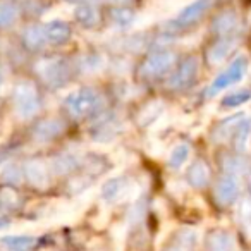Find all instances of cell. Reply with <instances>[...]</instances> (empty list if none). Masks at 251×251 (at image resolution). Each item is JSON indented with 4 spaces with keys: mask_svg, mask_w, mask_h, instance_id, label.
<instances>
[{
    "mask_svg": "<svg viewBox=\"0 0 251 251\" xmlns=\"http://www.w3.org/2000/svg\"><path fill=\"white\" fill-rule=\"evenodd\" d=\"M64 105L74 117H86V115L97 114L103 107V98L91 88H79L67 95Z\"/></svg>",
    "mask_w": 251,
    "mask_h": 251,
    "instance_id": "obj_1",
    "label": "cell"
},
{
    "mask_svg": "<svg viewBox=\"0 0 251 251\" xmlns=\"http://www.w3.org/2000/svg\"><path fill=\"white\" fill-rule=\"evenodd\" d=\"M246 73H248V59L244 55L237 57L222 74H219V76L215 77V81H213L208 90H206V95L213 97V95H217L219 91L239 83V81H243V77L246 76Z\"/></svg>",
    "mask_w": 251,
    "mask_h": 251,
    "instance_id": "obj_2",
    "label": "cell"
},
{
    "mask_svg": "<svg viewBox=\"0 0 251 251\" xmlns=\"http://www.w3.org/2000/svg\"><path fill=\"white\" fill-rule=\"evenodd\" d=\"M38 91L31 83H19L14 90V108L21 119H29L38 112Z\"/></svg>",
    "mask_w": 251,
    "mask_h": 251,
    "instance_id": "obj_3",
    "label": "cell"
},
{
    "mask_svg": "<svg viewBox=\"0 0 251 251\" xmlns=\"http://www.w3.org/2000/svg\"><path fill=\"white\" fill-rule=\"evenodd\" d=\"M38 74L50 86H64L69 77V67L62 59H47L38 64Z\"/></svg>",
    "mask_w": 251,
    "mask_h": 251,
    "instance_id": "obj_4",
    "label": "cell"
},
{
    "mask_svg": "<svg viewBox=\"0 0 251 251\" xmlns=\"http://www.w3.org/2000/svg\"><path fill=\"white\" fill-rule=\"evenodd\" d=\"M213 5V0H195L193 4L186 5L181 12L177 14V18L172 21V26L176 28H188L193 26L195 23H198L200 19L205 16V12Z\"/></svg>",
    "mask_w": 251,
    "mask_h": 251,
    "instance_id": "obj_5",
    "label": "cell"
},
{
    "mask_svg": "<svg viewBox=\"0 0 251 251\" xmlns=\"http://www.w3.org/2000/svg\"><path fill=\"white\" fill-rule=\"evenodd\" d=\"M176 62V55L172 52H157L150 55L141 66V74L145 77H158L165 74Z\"/></svg>",
    "mask_w": 251,
    "mask_h": 251,
    "instance_id": "obj_6",
    "label": "cell"
},
{
    "mask_svg": "<svg viewBox=\"0 0 251 251\" xmlns=\"http://www.w3.org/2000/svg\"><path fill=\"white\" fill-rule=\"evenodd\" d=\"M196 74H198V60L195 57H188V59H184L179 64V67L174 71V74L169 77V88L182 90V88L189 86L195 81Z\"/></svg>",
    "mask_w": 251,
    "mask_h": 251,
    "instance_id": "obj_7",
    "label": "cell"
},
{
    "mask_svg": "<svg viewBox=\"0 0 251 251\" xmlns=\"http://www.w3.org/2000/svg\"><path fill=\"white\" fill-rule=\"evenodd\" d=\"M237 193H239V184H237L236 176L232 174L222 177L215 186V200L222 206L230 205L237 198Z\"/></svg>",
    "mask_w": 251,
    "mask_h": 251,
    "instance_id": "obj_8",
    "label": "cell"
},
{
    "mask_svg": "<svg viewBox=\"0 0 251 251\" xmlns=\"http://www.w3.org/2000/svg\"><path fill=\"white\" fill-rule=\"evenodd\" d=\"M25 176L28 179L29 184H33L35 188H47L49 186V167L45 165V162L42 160H28L25 165Z\"/></svg>",
    "mask_w": 251,
    "mask_h": 251,
    "instance_id": "obj_9",
    "label": "cell"
},
{
    "mask_svg": "<svg viewBox=\"0 0 251 251\" xmlns=\"http://www.w3.org/2000/svg\"><path fill=\"white\" fill-rule=\"evenodd\" d=\"M206 246H208V251H237L236 237L229 230L224 229H217L210 232L208 239H206Z\"/></svg>",
    "mask_w": 251,
    "mask_h": 251,
    "instance_id": "obj_10",
    "label": "cell"
},
{
    "mask_svg": "<svg viewBox=\"0 0 251 251\" xmlns=\"http://www.w3.org/2000/svg\"><path fill=\"white\" fill-rule=\"evenodd\" d=\"M239 26H241V23H239V18H237L236 12L226 11L213 19L212 28L217 35H222L224 38H226V36H232V33H236L237 29H239Z\"/></svg>",
    "mask_w": 251,
    "mask_h": 251,
    "instance_id": "obj_11",
    "label": "cell"
},
{
    "mask_svg": "<svg viewBox=\"0 0 251 251\" xmlns=\"http://www.w3.org/2000/svg\"><path fill=\"white\" fill-rule=\"evenodd\" d=\"M236 43H237V40L234 38V36H226V38H222L220 42H217L215 45H212L208 49V53H206L208 62L212 64V66H219V64H222L224 60L230 55V52L234 50Z\"/></svg>",
    "mask_w": 251,
    "mask_h": 251,
    "instance_id": "obj_12",
    "label": "cell"
},
{
    "mask_svg": "<svg viewBox=\"0 0 251 251\" xmlns=\"http://www.w3.org/2000/svg\"><path fill=\"white\" fill-rule=\"evenodd\" d=\"M64 131V122L60 119H45L35 127V138L38 141H50Z\"/></svg>",
    "mask_w": 251,
    "mask_h": 251,
    "instance_id": "obj_13",
    "label": "cell"
},
{
    "mask_svg": "<svg viewBox=\"0 0 251 251\" xmlns=\"http://www.w3.org/2000/svg\"><path fill=\"white\" fill-rule=\"evenodd\" d=\"M43 31L49 42L55 43V45H62L71 38V28L67 23L64 21H50L43 26Z\"/></svg>",
    "mask_w": 251,
    "mask_h": 251,
    "instance_id": "obj_14",
    "label": "cell"
},
{
    "mask_svg": "<svg viewBox=\"0 0 251 251\" xmlns=\"http://www.w3.org/2000/svg\"><path fill=\"white\" fill-rule=\"evenodd\" d=\"M210 181V169L203 160H195L188 169V182L193 188H205Z\"/></svg>",
    "mask_w": 251,
    "mask_h": 251,
    "instance_id": "obj_15",
    "label": "cell"
},
{
    "mask_svg": "<svg viewBox=\"0 0 251 251\" xmlns=\"http://www.w3.org/2000/svg\"><path fill=\"white\" fill-rule=\"evenodd\" d=\"M127 189H129V182L126 181V179L114 177V179H108L103 184V188H101V196H103V200L112 203V201L121 200L122 196L127 193Z\"/></svg>",
    "mask_w": 251,
    "mask_h": 251,
    "instance_id": "obj_16",
    "label": "cell"
},
{
    "mask_svg": "<svg viewBox=\"0 0 251 251\" xmlns=\"http://www.w3.org/2000/svg\"><path fill=\"white\" fill-rule=\"evenodd\" d=\"M250 133H251V121L248 117H243L239 121V124L236 126V129H234V134H232L234 148H236L237 153H243V151L246 150Z\"/></svg>",
    "mask_w": 251,
    "mask_h": 251,
    "instance_id": "obj_17",
    "label": "cell"
},
{
    "mask_svg": "<svg viewBox=\"0 0 251 251\" xmlns=\"http://www.w3.org/2000/svg\"><path fill=\"white\" fill-rule=\"evenodd\" d=\"M35 243V237L31 236H7L0 239V244L9 251H29Z\"/></svg>",
    "mask_w": 251,
    "mask_h": 251,
    "instance_id": "obj_18",
    "label": "cell"
},
{
    "mask_svg": "<svg viewBox=\"0 0 251 251\" xmlns=\"http://www.w3.org/2000/svg\"><path fill=\"white\" fill-rule=\"evenodd\" d=\"M241 119H243V115H234V117H229L227 121H224L222 124L217 126V129L213 131V140L215 141L229 140L234 134V129H236V126L239 124Z\"/></svg>",
    "mask_w": 251,
    "mask_h": 251,
    "instance_id": "obj_19",
    "label": "cell"
},
{
    "mask_svg": "<svg viewBox=\"0 0 251 251\" xmlns=\"http://www.w3.org/2000/svg\"><path fill=\"white\" fill-rule=\"evenodd\" d=\"M76 19L79 25L86 26V28H93L100 21V14L93 5H81L76 9Z\"/></svg>",
    "mask_w": 251,
    "mask_h": 251,
    "instance_id": "obj_20",
    "label": "cell"
},
{
    "mask_svg": "<svg viewBox=\"0 0 251 251\" xmlns=\"http://www.w3.org/2000/svg\"><path fill=\"white\" fill-rule=\"evenodd\" d=\"M237 222H239L243 232L251 239V200L244 198L237 208Z\"/></svg>",
    "mask_w": 251,
    "mask_h": 251,
    "instance_id": "obj_21",
    "label": "cell"
},
{
    "mask_svg": "<svg viewBox=\"0 0 251 251\" xmlns=\"http://www.w3.org/2000/svg\"><path fill=\"white\" fill-rule=\"evenodd\" d=\"M162 112H164V103H160V101H151V103H148L147 107L140 112L136 121L140 126H148V124H151Z\"/></svg>",
    "mask_w": 251,
    "mask_h": 251,
    "instance_id": "obj_22",
    "label": "cell"
},
{
    "mask_svg": "<svg viewBox=\"0 0 251 251\" xmlns=\"http://www.w3.org/2000/svg\"><path fill=\"white\" fill-rule=\"evenodd\" d=\"M189 153H191V148L186 143H179L172 148L171 155H169V165L172 169H179L181 165H184L189 158Z\"/></svg>",
    "mask_w": 251,
    "mask_h": 251,
    "instance_id": "obj_23",
    "label": "cell"
},
{
    "mask_svg": "<svg viewBox=\"0 0 251 251\" xmlns=\"http://www.w3.org/2000/svg\"><path fill=\"white\" fill-rule=\"evenodd\" d=\"M49 42L45 36V31H43V28H36V26H33V28H28L25 31V43L29 47V49H42L45 43Z\"/></svg>",
    "mask_w": 251,
    "mask_h": 251,
    "instance_id": "obj_24",
    "label": "cell"
},
{
    "mask_svg": "<svg viewBox=\"0 0 251 251\" xmlns=\"http://www.w3.org/2000/svg\"><path fill=\"white\" fill-rule=\"evenodd\" d=\"M196 241V234L189 229H184L179 232L177 241L172 248H169L167 251H193V246H195Z\"/></svg>",
    "mask_w": 251,
    "mask_h": 251,
    "instance_id": "obj_25",
    "label": "cell"
},
{
    "mask_svg": "<svg viewBox=\"0 0 251 251\" xmlns=\"http://www.w3.org/2000/svg\"><path fill=\"white\" fill-rule=\"evenodd\" d=\"M16 19H18V9H16V5L0 2V28H7V26L14 25Z\"/></svg>",
    "mask_w": 251,
    "mask_h": 251,
    "instance_id": "obj_26",
    "label": "cell"
},
{
    "mask_svg": "<svg viewBox=\"0 0 251 251\" xmlns=\"http://www.w3.org/2000/svg\"><path fill=\"white\" fill-rule=\"evenodd\" d=\"M77 165V160L73 157V155H60V157H57L55 160H53V172H57V174H67V172H71L74 167Z\"/></svg>",
    "mask_w": 251,
    "mask_h": 251,
    "instance_id": "obj_27",
    "label": "cell"
},
{
    "mask_svg": "<svg viewBox=\"0 0 251 251\" xmlns=\"http://www.w3.org/2000/svg\"><path fill=\"white\" fill-rule=\"evenodd\" d=\"M250 98H251V93L248 90L234 91V93L227 95V97L224 98L222 105H224V107H239V105L250 101Z\"/></svg>",
    "mask_w": 251,
    "mask_h": 251,
    "instance_id": "obj_28",
    "label": "cell"
},
{
    "mask_svg": "<svg viewBox=\"0 0 251 251\" xmlns=\"http://www.w3.org/2000/svg\"><path fill=\"white\" fill-rule=\"evenodd\" d=\"M114 121H105L101 124H98L97 133L93 134V138H97V141H108V138H112L115 133H117V127H115Z\"/></svg>",
    "mask_w": 251,
    "mask_h": 251,
    "instance_id": "obj_29",
    "label": "cell"
},
{
    "mask_svg": "<svg viewBox=\"0 0 251 251\" xmlns=\"http://www.w3.org/2000/svg\"><path fill=\"white\" fill-rule=\"evenodd\" d=\"M112 21L117 26L124 28V26H129L134 21V14L127 9H115V11H112Z\"/></svg>",
    "mask_w": 251,
    "mask_h": 251,
    "instance_id": "obj_30",
    "label": "cell"
},
{
    "mask_svg": "<svg viewBox=\"0 0 251 251\" xmlns=\"http://www.w3.org/2000/svg\"><path fill=\"white\" fill-rule=\"evenodd\" d=\"M25 174V171L18 167V165H7V167L2 171V179L7 182H19Z\"/></svg>",
    "mask_w": 251,
    "mask_h": 251,
    "instance_id": "obj_31",
    "label": "cell"
},
{
    "mask_svg": "<svg viewBox=\"0 0 251 251\" xmlns=\"http://www.w3.org/2000/svg\"><path fill=\"white\" fill-rule=\"evenodd\" d=\"M224 165H226V171L232 176L241 174V172L244 171V162L241 160L239 157H229L226 162H224Z\"/></svg>",
    "mask_w": 251,
    "mask_h": 251,
    "instance_id": "obj_32",
    "label": "cell"
},
{
    "mask_svg": "<svg viewBox=\"0 0 251 251\" xmlns=\"http://www.w3.org/2000/svg\"><path fill=\"white\" fill-rule=\"evenodd\" d=\"M0 203L11 208V206H14L16 203H18V196L12 191H2V195H0Z\"/></svg>",
    "mask_w": 251,
    "mask_h": 251,
    "instance_id": "obj_33",
    "label": "cell"
},
{
    "mask_svg": "<svg viewBox=\"0 0 251 251\" xmlns=\"http://www.w3.org/2000/svg\"><path fill=\"white\" fill-rule=\"evenodd\" d=\"M9 224V217L5 213V208H0V227H5Z\"/></svg>",
    "mask_w": 251,
    "mask_h": 251,
    "instance_id": "obj_34",
    "label": "cell"
},
{
    "mask_svg": "<svg viewBox=\"0 0 251 251\" xmlns=\"http://www.w3.org/2000/svg\"><path fill=\"white\" fill-rule=\"evenodd\" d=\"M112 2H115V4H129L131 0H112Z\"/></svg>",
    "mask_w": 251,
    "mask_h": 251,
    "instance_id": "obj_35",
    "label": "cell"
},
{
    "mask_svg": "<svg viewBox=\"0 0 251 251\" xmlns=\"http://www.w3.org/2000/svg\"><path fill=\"white\" fill-rule=\"evenodd\" d=\"M0 84H2V74H0Z\"/></svg>",
    "mask_w": 251,
    "mask_h": 251,
    "instance_id": "obj_36",
    "label": "cell"
},
{
    "mask_svg": "<svg viewBox=\"0 0 251 251\" xmlns=\"http://www.w3.org/2000/svg\"><path fill=\"white\" fill-rule=\"evenodd\" d=\"M250 188H251V176H250Z\"/></svg>",
    "mask_w": 251,
    "mask_h": 251,
    "instance_id": "obj_37",
    "label": "cell"
}]
</instances>
